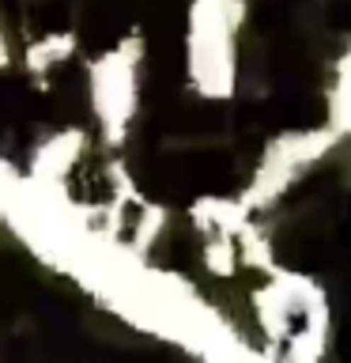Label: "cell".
I'll use <instances>...</instances> for the list:
<instances>
[{
    "label": "cell",
    "mask_w": 351,
    "mask_h": 363,
    "mask_svg": "<svg viewBox=\"0 0 351 363\" xmlns=\"http://www.w3.org/2000/svg\"><path fill=\"white\" fill-rule=\"evenodd\" d=\"M8 65V45H4V34H0V68Z\"/></svg>",
    "instance_id": "obj_1"
}]
</instances>
